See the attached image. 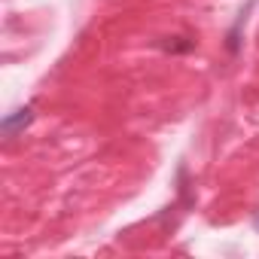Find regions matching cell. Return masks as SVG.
Segmentation results:
<instances>
[{
  "mask_svg": "<svg viewBox=\"0 0 259 259\" xmlns=\"http://www.w3.org/2000/svg\"><path fill=\"white\" fill-rule=\"evenodd\" d=\"M34 122V107L28 104V107H19V110H13L7 119H4V125H0V128H4V135L7 138H13V135H19V132H25V128Z\"/></svg>",
  "mask_w": 259,
  "mask_h": 259,
  "instance_id": "6da1fadb",
  "label": "cell"
},
{
  "mask_svg": "<svg viewBox=\"0 0 259 259\" xmlns=\"http://www.w3.org/2000/svg\"><path fill=\"white\" fill-rule=\"evenodd\" d=\"M162 49L165 52H192L195 49V40H189V37H168L162 43Z\"/></svg>",
  "mask_w": 259,
  "mask_h": 259,
  "instance_id": "7a4b0ae2",
  "label": "cell"
}]
</instances>
